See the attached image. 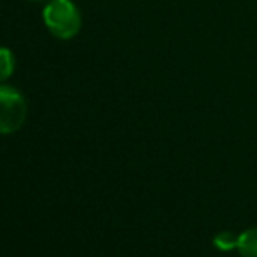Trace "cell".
<instances>
[{"instance_id": "cell-1", "label": "cell", "mask_w": 257, "mask_h": 257, "mask_svg": "<svg viewBox=\"0 0 257 257\" xmlns=\"http://www.w3.org/2000/svg\"><path fill=\"white\" fill-rule=\"evenodd\" d=\"M44 23L58 39H72L81 30V14L70 0H51L44 7Z\"/></svg>"}, {"instance_id": "cell-2", "label": "cell", "mask_w": 257, "mask_h": 257, "mask_svg": "<svg viewBox=\"0 0 257 257\" xmlns=\"http://www.w3.org/2000/svg\"><path fill=\"white\" fill-rule=\"evenodd\" d=\"M27 102L18 89L0 84V133H14L25 124Z\"/></svg>"}, {"instance_id": "cell-4", "label": "cell", "mask_w": 257, "mask_h": 257, "mask_svg": "<svg viewBox=\"0 0 257 257\" xmlns=\"http://www.w3.org/2000/svg\"><path fill=\"white\" fill-rule=\"evenodd\" d=\"M213 245L215 248L222 252H229V250H234L238 245V236L233 234L231 231H220L213 236Z\"/></svg>"}, {"instance_id": "cell-5", "label": "cell", "mask_w": 257, "mask_h": 257, "mask_svg": "<svg viewBox=\"0 0 257 257\" xmlns=\"http://www.w3.org/2000/svg\"><path fill=\"white\" fill-rule=\"evenodd\" d=\"M14 72V56L9 49L0 48V82L7 81Z\"/></svg>"}, {"instance_id": "cell-6", "label": "cell", "mask_w": 257, "mask_h": 257, "mask_svg": "<svg viewBox=\"0 0 257 257\" xmlns=\"http://www.w3.org/2000/svg\"><path fill=\"white\" fill-rule=\"evenodd\" d=\"M30 2H39V0H30Z\"/></svg>"}, {"instance_id": "cell-3", "label": "cell", "mask_w": 257, "mask_h": 257, "mask_svg": "<svg viewBox=\"0 0 257 257\" xmlns=\"http://www.w3.org/2000/svg\"><path fill=\"white\" fill-rule=\"evenodd\" d=\"M236 250L241 257H257V227H248L238 234Z\"/></svg>"}]
</instances>
